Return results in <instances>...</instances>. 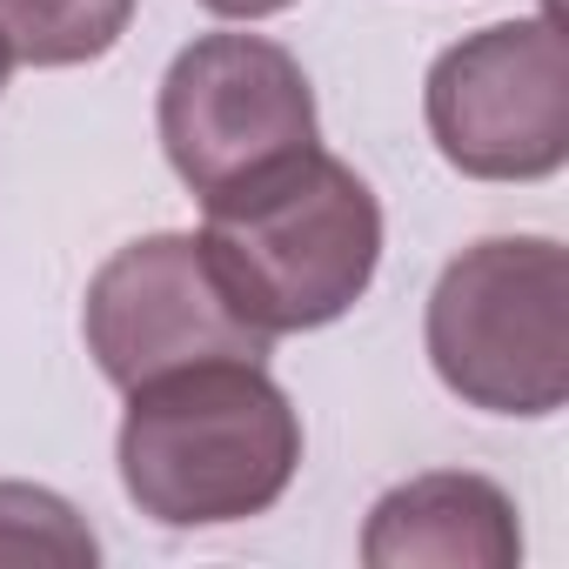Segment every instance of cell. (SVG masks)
Segmentation results:
<instances>
[{
    "instance_id": "ba28073f",
    "label": "cell",
    "mask_w": 569,
    "mask_h": 569,
    "mask_svg": "<svg viewBox=\"0 0 569 569\" xmlns=\"http://www.w3.org/2000/svg\"><path fill=\"white\" fill-rule=\"evenodd\" d=\"M134 21V0H0V34L28 68L101 61Z\"/></svg>"
},
{
    "instance_id": "8992f818",
    "label": "cell",
    "mask_w": 569,
    "mask_h": 569,
    "mask_svg": "<svg viewBox=\"0 0 569 569\" xmlns=\"http://www.w3.org/2000/svg\"><path fill=\"white\" fill-rule=\"evenodd\" d=\"M81 329H88V356L121 396L188 362H214V356L268 362L274 349L261 329L234 316L228 289L208 268L201 234H141L114 248L88 281Z\"/></svg>"
},
{
    "instance_id": "3957f363",
    "label": "cell",
    "mask_w": 569,
    "mask_h": 569,
    "mask_svg": "<svg viewBox=\"0 0 569 569\" xmlns=\"http://www.w3.org/2000/svg\"><path fill=\"white\" fill-rule=\"evenodd\" d=\"M442 389L482 416H556L569 402V254L549 234H489L429 289L422 322Z\"/></svg>"
},
{
    "instance_id": "30bf717a",
    "label": "cell",
    "mask_w": 569,
    "mask_h": 569,
    "mask_svg": "<svg viewBox=\"0 0 569 569\" xmlns=\"http://www.w3.org/2000/svg\"><path fill=\"white\" fill-rule=\"evenodd\" d=\"M208 14H221V21H268V14H281V8H296V0H201Z\"/></svg>"
},
{
    "instance_id": "52a82bcc",
    "label": "cell",
    "mask_w": 569,
    "mask_h": 569,
    "mask_svg": "<svg viewBox=\"0 0 569 569\" xmlns=\"http://www.w3.org/2000/svg\"><path fill=\"white\" fill-rule=\"evenodd\" d=\"M369 569H516L522 522L516 502L476 469H429L396 482L362 529Z\"/></svg>"
},
{
    "instance_id": "5b68a950",
    "label": "cell",
    "mask_w": 569,
    "mask_h": 569,
    "mask_svg": "<svg viewBox=\"0 0 569 569\" xmlns=\"http://www.w3.org/2000/svg\"><path fill=\"white\" fill-rule=\"evenodd\" d=\"M442 161L469 181H549L569 161V41L556 14L496 21L436 54L422 88Z\"/></svg>"
},
{
    "instance_id": "277c9868",
    "label": "cell",
    "mask_w": 569,
    "mask_h": 569,
    "mask_svg": "<svg viewBox=\"0 0 569 569\" xmlns=\"http://www.w3.org/2000/svg\"><path fill=\"white\" fill-rule=\"evenodd\" d=\"M161 148L188 194L208 208L248 181L322 148L316 88L289 48L261 34H201L161 74Z\"/></svg>"
},
{
    "instance_id": "9c48e42d",
    "label": "cell",
    "mask_w": 569,
    "mask_h": 569,
    "mask_svg": "<svg viewBox=\"0 0 569 569\" xmlns=\"http://www.w3.org/2000/svg\"><path fill=\"white\" fill-rule=\"evenodd\" d=\"M28 562L94 569L101 542L68 496L41 482H0V569H28Z\"/></svg>"
},
{
    "instance_id": "7a4b0ae2",
    "label": "cell",
    "mask_w": 569,
    "mask_h": 569,
    "mask_svg": "<svg viewBox=\"0 0 569 569\" xmlns=\"http://www.w3.org/2000/svg\"><path fill=\"white\" fill-rule=\"evenodd\" d=\"M201 214L214 281L268 342L342 322L382 268V201L329 148L296 154Z\"/></svg>"
},
{
    "instance_id": "8fae6325",
    "label": "cell",
    "mask_w": 569,
    "mask_h": 569,
    "mask_svg": "<svg viewBox=\"0 0 569 569\" xmlns=\"http://www.w3.org/2000/svg\"><path fill=\"white\" fill-rule=\"evenodd\" d=\"M8 74H14V48H8V34H0V88H8Z\"/></svg>"
},
{
    "instance_id": "6da1fadb",
    "label": "cell",
    "mask_w": 569,
    "mask_h": 569,
    "mask_svg": "<svg viewBox=\"0 0 569 569\" xmlns=\"http://www.w3.org/2000/svg\"><path fill=\"white\" fill-rule=\"evenodd\" d=\"M121 489L161 529H221L268 516L302 469V416L261 362L214 356L128 389Z\"/></svg>"
}]
</instances>
